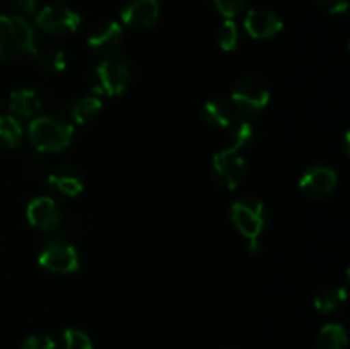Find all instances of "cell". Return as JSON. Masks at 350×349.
Wrapping results in <instances>:
<instances>
[{"label":"cell","mask_w":350,"mask_h":349,"mask_svg":"<svg viewBox=\"0 0 350 349\" xmlns=\"http://www.w3.org/2000/svg\"><path fill=\"white\" fill-rule=\"evenodd\" d=\"M132 67L125 60L118 58H108L101 62L96 68V82L98 91L106 96H120L126 91L132 82Z\"/></svg>","instance_id":"7"},{"label":"cell","mask_w":350,"mask_h":349,"mask_svg":"<svg viewBox=\"0 0 350 349\" xmlns=\"http://www.w3.org/2000/svg\"><path fill=\"white\" fill-rule=\"evenodd\" d=\"M31 58L34 60L38 70L44 72V74H58V72L65 70V67H67L65 53L51 43L36 44Z\"/></svg>","instance_id":"14"},{"label":"cell","mask_w":350,"mask_h":349,"mask_svg":"<svg viewBox=\"0 0 350 349\" xmlns=\"http://www.w3.org/2000/svg\"><path fill=\"white\" fill-rule=\"evenodd\" d=\"M34 31L21 16L0 14V60H16L34 53Z\"/></svg>","instance_id":"2"},{"label":"cell","mask_w":350,"mask_h":349,"mask_svg":"<svg viewBox=\"0 0 350 349\" xmlns=\"http://www.w3.org/2000/svg\"><path fill=\"white\" fill-rule=\"evenodd\" d=\"M253 135H255V130H253L252 123H241L234 132L232 146L214 154V157H212V171H214V178L221 187L228 188V190H234L243 181L246 171L243 149L252 142Z\"/></svg>","instance_id":"1"},{"label":"cell","mask_w":350,"mask_h":349,"mask_svg":"<svg viewBox=\"0 0 350 349\" xmlns=\"http://www.w3.org/2000/svg\"><path fill=\"white\" fill-rule=\"evenodd\" d=\"M347 332L340 324H327L318 334V349H347Z\"/></svg>","instance_id":"20"},{"label":"cell","mask_w":350,"mask_h":349,"mask_svg":"<svg viewBox=\"0 0 350 349\" xmlns=\"http://www.w3.org/2000/svg\"><path fill=\"white\" fill-rule=\"evenodd\" d=\"M337 173L328 166H314L299 178V188L313 198L327 197L337 187Z\"/></svg>","instance_id":"12"},{"label":"cell","mask_w":350,"mask_h":349,"mask_svg":"<svg viewBox=\"0 0 350 349\" xmlns=\"http://www.w3.org/2000/svg\"><path fill=\"white\" fill-rule=\"evenodd\" d=\"M48 181L55 190L67 197H77L84 190V178H82L81 171L72 166H60L51 171Z\"/></svg>","instance_id":"15"},{"label":"cell","mask_w":350,"mask_h":349,"mask_svg":"<svg viewBox=\"0 0 350 349\" xmlns=\"http://www.w3.org/2000/svg\"><path fill=\"white\" fill-rule=\"evenodd\" d=\"M345 301H347V291L344 287H325L314 296V308L325 315L337 313L345 307Z\"/></svg>","instance_id":"18"},{"label":"cell","mask_w":350,"mask_h":349,"mask_svg":"<svg viewBox=\"0 0 350 349\" xmlns=\"http://www.w3.org/2000/svg\"><path fill=\"white\" fill-rule=\"evenodd\" d=\"M103 108L101 99L96 98V96H88V98L79 99L77 103L72 108V120H74L77 125H85V123L92 122L96 116L99 115Z\"/></svg>","instance_id":"21"},{"label":"cell","mask_w":350,"mask_h":349,"mask_svg":"<svg viewBox=\"0 0 350 349\" xmlns=\"http://www.w3.org/2000/svg\"><path fill=\"white\" fill-rule=\"evenodd\" d=\"M320 9L327 10L330 14H342L347 10L349 0H313Z\"/></svg>","instance_id":"26"},{"label":"cell","mask_w":350,"mask_h":349,"mask_svg":"<svg viewBox=\"0 0 350 349\" xmlns=\"http://www.w3.org/2000/svg\"><path fill=\"white\" fill-rule=\"evenodd\" d=\"M36 24L41 31L51 36H67L81 26V16L68 7L50 5L38 12Z\"/></svg>","instance_id":"8"},{"label":"cell","mask_w":350,"mask_h":349,"mask_svg":"<svg viewBox=\"0 0 350 349\" xmlns=\"http://www.w3.org/2000/svg\"><path fill=\"white\" fill-rule=\"evenodd\" d=\"M38 262L50 272L72 274L79 269V253L67 238H51L41 248Z\"/></svg>","instance_id":"5"},{"label":"cell","mask_w":350,"mask_h":349,"mask_svg":"<svg viewBox=\"0 0 350 349\" xmlns=\"http://www.w3.org/2000/svg\"><path fill=\"white\" fill-rule=\"evenodd\" d=\"M123 43V27L116 21H105L92 27L88 44L96 53H113Z\"/></svg>","instance_id":"13"},{"label":"cell","mask_w":350,"mask_h":349,"mask_svg":"<svg viewBox=\"0 0 350 349\" xmlns=\"http://www.w3.org/2000/svg\"><path fill=\"white\" fill-rule=\"evenodd\" d=\"M246 2H248V0H212L215 9H217L219 14L224 16L226 19H232V17L238 16V14L245 9Z\"/></svg>","instance_id":"24"},{"label":"cell","mask_w":350,"mask_h":349,"mask_svg":"<svg viewBox=\"0 0 350 349\" xmlns=\"http://www.w3.org/2000/svg\"><path fill=\"white\" fill-rule=\"evenodd\" d=\"M229 101L236 109L245 113H258L270 103V88L262 77L250 75L236 84Z\"/></svg>","instance_id":"6"},{"label":"cell","mask_w":350,"mask_h":349,"mask_svg":"<svg viewBox=\"0 0 350 349\" xmlns=\"http://www.w3.org/2000/svg\"><path fill=\"white\" fill-rule=\"evenodd\" d=\"M231 219L236 229L250 240L252 252L256 250V245L260 243V236H262L267 224L265 205H263V202H260L255 197L239 198V201H236L232 204Z\"/></svg>","instance_id":"4"},{"label":"cell","mask_w":350,"mask_h":349,"mask_svg":"<svg viewBox=\"0 0 350 349\" xmlns=\"http://www.w3.org/2000/svg\"><path fill=\"white\" fill-rule=\"evenodd\" d=\"M205 123L214 129H228L236 116V108L228 99H211L205 103L204 112H202Z\"/></svg>","instance_id":"17"},{"label":"cell","mask_w":350,"mask_h":349,"mask_svg":"<svg viewBox=\"0 0 350 349\" xmlns=\"http://www.w3.org/2000/svg\"><path fill=\"white\" fill-rule=\"evenodd\" d=\"M23 140V125L12 115H0V147L14 149Z\"/></svg>","instance_id":"19"},{"label":"cell","mask_w":350,"mask_h":349,"mask_svg":"<svg viewBox=\"0 0 350 349\" xmlns=\"http://www.w3.org/2000/svg\"><path fill=\"white\" fill-rule=\"evenodd\" d=\"M64 344L65 349H94L91 337L79 328H67L64 332Z\"/></svg>","instance_id":"23"},{"label":"cell","mask_w":350,"mask_h":349,"mask_svg":"<svg viewBox=\"0 0 350 349\" xmlns=\"http://www.w3.org/2000/svg\"><path fill=\"white\" fill-rule=\"evenodd\" d=\"M74 137V127L55 115L38 116L29 125L31 146L38 153H58L64 151Z\"/></svg>","instance_id":"3"},{"label":"cell","mask_w":350,"mask_h":349,"mask_svg":"<svg viewBox=\"0 0 350 349\" xmlns=\"http://www.w3.org/2000/svg\"><path fill=\"white\" fill-rule=\"evenodd\" d=\"M21 349H57V344H55L53 339L50 335H29L26 341L23 342Z\"/></svg>","instance_id":"25"},{"label":"cell","mask_w":350,"mask_h":349,"mask_svg":"<svg viewBox=\"0 0 350 349\" xmlns=\"http://www.w3.org/2000/svg\"><path fill=\"white\" fill-rule=\"evenodd\" d=\"M41 108V99L33 89H17L9 98L10 115L17 120H31Z\"/></svg>","instance_id":"16"},{"label":"cell","mask_w":350,"mask_h":349,"mask_svg":"<svg viewBox=\"0 0 350 349\" xmlns=\"http://www.w3.org/2000/svg\"><path fill=\"white\" fill-rule=\"evenodd\" d=\"M219 47L224 51H234L239 44V33L238 26L232 19H226L224 23L221 24L217 33Z\"/></svg>","instance_id":"22"},{"label":"cell","mask_w":350,"mask_h":349,"mask_svg":"<svg viewBox=\"0 0 350 349\" xmlns=\"http://www.w3.org/2000/svg\"><path fill=\"white\" fill-rule=\"evenodd\" d=\"M157 0H130L122 9V21L133 29H149L159 19Z\"/></svg>","instance_id":"11"},{"label":"cell","mask_w":350,"mask_h":349,"mask_svg":"<svg viewBox=\"0 0 350 349\" xmlns=\"http://www.w3.org/2000/svg\"><path fill=\"white\" fill-rule=\"evenodd\" d=\"M245 29L255 40H269L284 29V21L273 10L256 7L248 10L245 17Z\"/></svg>","instance_id":"9"},{"label":"cell","mask_w":350,"mask_h":349,"mask_svg":"<svg viewBox=\"0 0 350 349\" xmlns=\"http://www.w3.org/2000/svg\"><path fill=\"white\" fill-rule=\"evenodd\" d=\"M10 3L24 14H34L38 9V0H10Z\"/></svg>","instance_id":"27"},{"label":"cell","mask_w":350,"mask_h":349,"mask_svg":"<svg viewBox=\"0 0 350 349\" xmlns=\"http://www.w3.org/2000/svg\"><path fill=\"white\" fill-rule=\"evenodd\" d=\"M26 216L29 224L41 229V231H53L62 222V214L57 202L51 197H46V195L33 198L27 204Z\"/></svg>","instance_id":"10"}]
</instances>
